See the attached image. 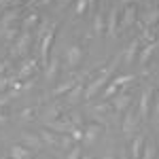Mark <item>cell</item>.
<instances>
[{"mask_svg":"<svg viewBox=\"0 0 159 159\" xmlns=\"http://www.w3.org/2000/svg\"><path fill=\"white\" fill-rule=\"evenodd\" d=\"M110 72H112V66H110V68H106V72L100 74L98 79H96V81H93L91 85L87 87V93H85V98H87V100H91V98H93V96H96V93L100 91V89H102V85H106V81H108Z\"/></svg>","mask_w":159,"mask_h":159,"instance_id":"obj_1","label":"cell"},{"mask_svg":"<svg viewBox=\"0 0 159 159\" xmlns=\"http://www.w3.org/2000/svg\"><path fill=\"white\" fill-rule=\"evenodd\" d=\"M55 30H57V25H51V30L43 36V43H40V57H43V64L45 66L49 64V47H51V43H53Z\"/></svg>","mask_w":159,"mask_h":159,"instance_id":"obj_2","label":"cell"},{"mask_svg":"<svg viewBox=\"0 0 159 159\" xmlns=\"http://www.w3.org/2000/svg\"><path fill=\"white\" fill-rule=\"evenodd\" d=\"M81 57H83V51H81V47H76V45L66 51V60H68V66H70V68H76L79 61H81Z\"/></svg>","mask_w":159,"mask_h":159,"instance_id":"obj_3","label":"cell"},{"mask_svg":"<svg viewBox=\"0 0 159 159\" xmlns=\"http://www.w3.org/2000/svg\"><path fill=\"white\" fill-rule=\"evenodd\" d=\"M117 19H119V9L112 7L110 15H108V34L110 36H115V32H117Z\"/></svg>","mask_w":159,"mask_h":159,"instance_id":"obj_4","label":"cell"},{"mask_svg":"<svg viewBox=\"0 0 159 159\" xmlns=\"http://www.w3.org/2000/svg\"><path fill=\"white\" fill-rule=\"evenodd\" d=\"M28 45H30V34H28V32H24V34H21V38H19V43L15 45V51H13V53H15V55H24L25 49H28Z\"/></svg>","mask_w":159,"mask_h":159,"instance_id":"obj_5","label":"cell"},{"mask_svg":"<svg viewBox=\"0 0 159 159\" xmlns=\"http://www.w3.org/2000/svg\"><path fill=\"white\" fill-rule=\"evenodd\" d=\"M136 123H138V119H134V108H129L127 110V117H125V123H123V132H125V134L134 132Z\"/></svg>","mask_w":159,"mask_h":159,"instance_id":"obj_6","label":"cell"},{"mask_svg":"<svg viewBox=\"0 0 159 159\" xmlns=\"http://www.w3.org/2000/svg\"><path fill=\"white\" fill-rule=\"evenodd\" d=\"M142 144H144V136H136L134 144H132V157L134 159L142 157Z\"/></svg>","mask_w":159,"mask_h":159,"instance_id":"obj_7","label":"cell"},{"mask_svg":"<svg viewBox=\"0 0 159 159\" xmlns=\"http://www.w3.org/2000/svg\"><path fill=\"white\" fill-rule=\"evenodd\" d=\"M134 19H136V7H132V4H129V7L125 9V13H123V21H121V28H127V25L132 24Z\"/></svg>","mask_w":159,"mask_h":159,"instance_id":"obj_8","label":"cell"},{"mask_svg":"<svg viewBox=\"0 0 159 159\" xmlns=\"http://www.w3.org/2000/svg\"><path fill=\"white\" fill-rule=\"evenodd\" d=\"M148 102H151V93L144 91L142 98H140V117H142V119H147V117H148Z\"/></svg>","mask_w":159,"mask_h":159,"instance_id":"obj_9","label":"cell"},{"mask_svg":"<svg viewBox=\"0 0 159 159\" xmlns=\"http://www.w3.org/2000/svg\"><path fill=\"white\" fill-rule=\"evenodd\" d=\"M15 17H17V9H11V11L4 13V19H2V24H0V30H7L9 25L15 21Z\"/></svg>","mask_w":159,"mask_h":159,"instance_id":"obj_10","label":"cell"},{"mask_svg":"<svg viewBox=\"0 0 159 159\" xmlns=\"http://www.w3.org/2000/svg\"><path fill=\"white\" fill-rule=\"evenodd\" d=\"M155 47H157L155 43H151V45H147V47H144V51L140 53V66H147V61H148V57L153 55V51H155Z\"/></svg>","mask_w":159,"mask_h":159,"instance_id":"obj_11","label":"cell"},{"mask_svg":"<svg viewBox=\"0 0 159 159\" xmlns=\"http://www.w3.org/2000/svg\"><path fill=\"white\" fill-rule=\"evenodd\" d=\"M138 45H140V40H138V38L129 43V47H127V53H125V61H127V64H129V61H134V55H136V51H138Z\"/></svg>","mask_w":159,"mask_h":159,"instance_id":"obj_12","label":"cell"},{"mask_svg":"<svg viewBox=\"0 0 159 159\" xmlns=\"http://www.w3.org/2000/svg\"><path fill=\"white\" fill-rule=\"evenodd\" d=\"M11 155H13V159H30V151H25L24 147H13Z\"/></svg>","mask_w":159,"mask_h":159,"instance_id":"obj_13","label":"cell"},{"mask_svg":"<svg viewBox=\"0 0 159 159\" xmlns=\"http://www.w3.org/2000/svg\"><path fill=\"white\" fill-rule=\"evenodd\" d=\"M129 102H132V98H129L127 93H123V96H119V98L115 100V108H117V110L127 108V106H129Z\"/></svg>","mask_w":159,"mask_h":159,"instance_id":"obj_14","label":"cell"},{"mask_svg":"<svg viewBox=\"0 0 159 159\" xmlns=\"http://www.w3.org/2000/svg\"><path fill=\"white\" fill-rule=\"evenodd\" d=\"M36 24H38V15L36 13H30V15L24 19V32H28L32 25H36Z\"/></svg>","mask_w":159,"mask_h":159,"instance_id":"obj_15","label":"cell"},{"mask_svg":"<svg viewBox=\"0 0 159 159\" xmlns=\"http://www.w3.org/2000/svg\"><path fill=\"white\" fill-rule=\"evenodd\" d=\"M24 142L28 144V147H32V148H40V140H38V136L24 134Z\"/></svg>","mask_w":159,"mask_h":159,"instance_id":"obj_16","label":"cell"},{"mask_svg":"<svg viewBox=\"0 0 159 159\" xmlns=\"http://www.w3.org/2000/svg\"><path fill=\"white\" fill-rule=\"evenodd\" d=\"M155 153H157V148H155V144H151V142H147V147H144V151H142V155H144L142 159H153V157H155Z\"/></svg>","mask_w":159,"mask_h":159,"instance_id":"obj_17","label":"cell"},{"mask_svg":"<svg viewBox=\"0 0 159 159\" xmlns=\"http://www.w3.org/2000/svg\"><path fill=\"white\" fill-rule=\"evenodd\" d=\"M129 81H134V76L132 74H123V76H115L112 79V83L119 87V85H123V83H129Z\"/></svg>","mask_w":159,"mask_h":159,"instance_id":"obj_18","label":"cell"},{"mask_svg":"<svg viewBox=\"0 0 159 159\" xmlns=\"http://www.w3.org/2000/svg\"><path fill=\"white\" fill-rule=\"evenodd\" d=\"M40 138H43L45 142H49V144H55V142H57V138H55V134H49L47 129H43V132H40Z\"/></svg>","mask_w":159,"mask_h":159,"instance_id":"obj_19","label":"cell"},{"mask_svg":"<svg viewBox=\"0 0 159 159\" xmlns=\"http://www.w3.org/2000/svg\"><path fill=\"white\" fill-rule=\"evenodd\" d=\"M157 19H159V9H153V11L147 15V24H148V25H153L155 21H157Z\"/></svg>","mask_w":159,"mask_h":159,"instance_id":"obj_20","label":"cell"},{"mask_svg":"<svg viewBox=\"0 0 159 159\" xmlns=\"http://www.w3.org/2000/svg\"><path fill=\"white\" fill-rule=\"evenodd\" d=\"M36 66V61H28L24 68H21V72H19V76H28V74H32V68Z\"/></svg>","mask_w":159,"mask_h":159,"instance_id":"obj_21","label":"cell"},{"mask_svg":"<svg viewBox=\"0 0 159 159\" xmlns=\"http://www.w3.org/2000/svg\"><path fill=\"white\" fill-rule=\"evenodd\" d=\"M74 85H76V83H64V85H60L55 91H53V93H55V96H60V93H64V91H70Z\"/></svg>","mask_w":159,"mask_h":159,"instance_id":"obj_22","label":"cell"},{"mask_svg":"<svg viewBox=\"0 0 159 159\" xmlns=\"http://www.w3.org/2000/svg\"><path fill=\"white\" fill-rule=\"evenodd\" d=\"M55 70H57V60H51V64H47V76H55Z\"/></svg>","mask_w":159,"mask_h":159,"instance_id":"obj_23","label":"cell"},{"mask_svg":"<svg viewBox=\"0 0 159 159\" xmlns=\"http://www.w3.org/2000/svg\"><path fill=\"white\" fill-rule=\"evenodd\" d=\"M100 129H102V127H100V125H91V127H89V129H87V134H85V138H87V140H93V136L98 134Z\"/></svg>","mask_w":159,"mask_h":159,"instance_id":"obj_24","label":"cell"},{"mask_svg":"<svg viewBox=\"0 0 159 159\" xmlns=\"http://www.w3.org/2000/svg\"><path fill=\"white\" fill-rule=\"evenodd\" d=\"M81 96V85H74V89H72V93H68V102H74V100Z\"/></svg>","mask_w":159,"mask_h":159,"instance_id":"obj_25","label":"cell"},{"mask_svg":"<svg viewBox=\"0 0 159 159\" xmlns=\"http://www.w3.org/2000/svg\"><path fill=\"white\" fill-rule=\"evenodd\" d=\"M87 11V0H79L76 2V15H83Z\"/></svg>","mask_w":159,"mask_h":159,"instance_id":"obj_26","label":"cell"},{"mask_svg":"<svg viewBox=\"0 0 159 159\" xmlns=\"http://www.w3.org/2000/svg\"><path fill=\"white\" fill-rule=\"evenodd\" d=\"M79 157H81V148H70L66 155V159H79Z\"/></svg>","mask_w":159,"mask_h":159,"instance_id":"obj_27","label":"cell"},{"mask_svg":"<svg viewBox=\"0 0 159 159\" xmlns=\"http://www.w3.org/2000/svg\"><path fill=\"white\" fill-rule=\"evenodd\" d=\"M115 91H117V85H115V83H110V85L106 87V91H104V98H110Z\"/></svg>","mask_w":159,"mask_h":159,"instance_id":"obj_28","label":"cell"},{"mask_svg":"<svg viewBox=\"0 0 159 159\" xmlns=\"http://www.w3.org/2000/svg\"><path fill=\"white\" fill-rule=\"evenodd\" d=\"M70 132H72V138H74V140H83V138H85L81 129H70Z\"/></svg>","mask_w":159,"mask_h":159,"instance_id":"obj_29","label":"cell"},{"mask_svg":"<svg viewBox=\"0 0 159 159\" xmlns=\"http://www.w3.org/2000/svg\"><path fill=\"white\" fill-rule=\"evenodd\" d=\"M96 32H102V15H98V17H96Z\"/></svg>","mask_w":159,"mask_h":159,"instance_id":"obj_30","label":"cell"},{"mask_svg":"<svg viewBox=\"0 0 159 159\" xmlns=\"http://www.w3.org/2000/svg\"><path fill=\"white\" fill-rule=\"evenodd\" d=\"M61 144H64L66 148L70 147V136H64V138H61Z\"/></svg>","mask_w":159,"mask_h":159,"instance_id":"obj_31","label":"cell"},{"mask_svg":"<svg viewBox=\"0 0 159 159\" xmlns=\"http://www.w3.org/2000/svg\"><path fill=\"white\" fill-rule=\"evenodd\" d=\"M4 104H9V96H2L0 98V106H4Z\"/></svg>","mask_w":159,"mask_h":159,"instance_id":"obj_32","label":"cell"},{"mask_svg":"<svg viewBox=\"0 0 159 159\" xmlns=\"http://www.w3.org/2000/svg\"><path fill=\"white\" fill-rule=\"evenodd\" d=\"M155 117L159 119V98H157V108H155Z\"/></svg>","mask_w":159,"mask_h":159,"instance_id":"obj_33","label":"cell"},{"mask_svg":"<svg viewBox=\"0 0 159 159\" xmlns=\"http://www.w3.org/2000/svg\"><path fill=\"white\" fill-rule=\"evenodd\" d=\"M68 2H70V0H60V4H61V7H64V4H68Z\"/></svg>","mask_w":159,"mask_h":159,"instance_id":"obj_34","label":"cell"},{"mask_svg":"<svg viewBox=\"0 0 159 159\" xmlns=\"http://www.w3.org/2000/svg\"><path fill=\"white\" fill-rule=\"evenodd\" d=\"M119 2H121V4H129L132 0H119Z\"/></svg>","mask_w":159,"mask_h":159,"instance_id":"obj_35","label":"cell"},{"mask_svg":"<svg viewBox=\"0 0 159 159\" xmlns=\"http://www.w3.org/2000/svg\"><path fill=\"white\" fill-rule=\"evenodd\" d=\"M121 159H127V155H125V151H121Z\"/></svg>","mask_w":159,"mask_h":159,"instance_id":"obj_36","label":"cell"},{"mask_svg":"<svg viewBox=\"0 0 159 159\" xmlns=\"http://www.w3.org/2000/svg\"><path fill=\"white\" fill-rule=\"evenodd\" d=\"M4 119H7V117H4V115H0V123H4Z\"/></svg>","mask_w":159,"mask_h":159,"instance_id":"obj_37","label":"cell"},{"mask_svg":"<svg viewBox=\"0 0 159 159\" xmlns=\"http://www.w3.org/2000/svg\"><path fill=\"white\" fill-rule=\"evenodd\" d=\"M79 159H89V157H79Z\"/></svg>","mask_w":159,"mask_h":159,"instance_id":"obj_38","label":"cell"},{"mask_svg":"<svg viewBox=\"0 0 159 159\" xmlns=\"http://www.w3.org/2000/svg\"><path fill=\"white\" fill-rule=\"evenodd\" d=\"M157 32H159V25H157Z\"/></svg>","mask_w":159,"mask_h":159,"instance_id":"obj_39","label":"cell"},{"mask_svg":"<svg viewBox=\"0 0 159 159\" xmlns=\"http://www.w3.org/2000/svg\"><path fill=\"white\" fill-rule=\"evenodd\" d=\"M17 2H21V0H17Z\"/></svg>","mask_w":159,"mask_h":159,"instance_id":"obj_40","label":"cell"}]
</instances>
